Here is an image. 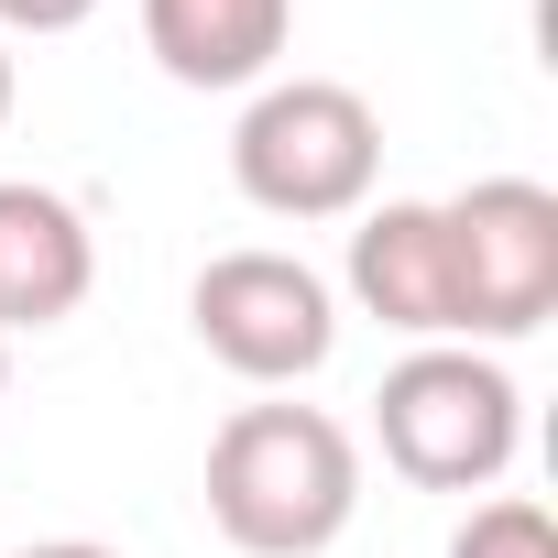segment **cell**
<instances>
[{
  "instance_id": "cell-1",
  "label": "cell",
  "mask_w": 558,
  "mask_h": 558,
  "mask_svg": "<svg viewBox=\"0 0 558 558\" xmlns=\"http://www.w3.org/2000/svg\"><path fill=\"white\" fill-rule=\"evenodd\" d=\"M362 514V449L329 405H241L208 438V525L241 558H318Z\"/></svg>"
},
{
  "instance_id": "cell-2",
  "label": "cell",
  "mask_w": 558,
  "mask_h": 558,
  "mask_svg": "<svg viewBox=\"0 0 558 558\" xmlns=\"http://www.w3.org/2000/svg\"><path fill=\"white\" fill-rule=\"evenodd\" d=\"M384 175V121L340 77H263L230 121V186L263 219H362Z\"/></svg>"
},
{
  "instance_id": "cell-3",
  "label": "cell",
  "mask_w": 558,
  "mask_h": 558,
  "mask_svg": "<svg viewBox=\"0 0 558 558\" xmlns=\"http://www.w3.org/2000/svg\"><path fill=\"white\" fill-rule=\"evenodd\" d=\"M373 438H384V460L416 493H493L514 471V449H525V395H514V373L493 351L427 340V351H405L384 373Z\"/></svg>"
},
{
  "instance_id": "cell-4",
  "label": "cell",
  "mask_w": 558,
  "mask_h": 558,
  "mask_svg": "<svg viewBox=\"0 0 558 558\" xmlns=\"http://www.w3.org/2000/svg\"><path fill=\"white\" fill-rule=\"evenodd\" d=\"M438 263H449V340L493 351L558 318V186L482 175L438 197Z\"/></svg>"
},
{
  "instance_id": "cell-5",
  "label": "cell",
  "mask_w": 558,
  "mask_h": 558,
  "mask_svg": "<svg viewBox=\"0 0 558 558\" xmlns=\"http://www.w3.org/2000/svg\"><path fill=\"white\" fill-rule=\"evenodd\" d=\"M186 318H197L208 362L241 384H307L340 351V296L296 252H208L186 286Z\"/></svg>"
},
{
  "instance_id": "cell-6",
  "label": "cell",
  "mask_w": 558,
  "mask_h": 558,
  "mask_svg": "<svg viewBox=\"0 0 558 558\" xmlns=\"http://www.w3.org/2000/svg\"><path fill=\"white\" fill-rule=\"evenodd\" d=\"M88 286H99V241H88L77 197H56L34 175H0V340L77 318Z\"/></svg>"
},
{
  "instance_id": "cell-7",
  "label": "cell",
  "mask_w": 558,
  "mask_h": 558,
  "mask_svg": "<svg viewBox=\"0 0 558 558\" xmlns=\"http://www.w3.org/2000/svg\"><path fill=\"white\" fill-rule=\"evenodd\" d=\"M351 307L405 329L416 351L449 340V263H438V197H384L351 230ZM460 351V340H449Z\"/></svg>"
},
{
  "instance_id": "cell-8",
  "label": "cell",
  "mask_w": 558,
  "mask_h": 558,
  "mask_svg": "<svg viewBox=\"0 0 558 558\" xmlns=\"http://www.w3.org/2000/svg\"><path fill=\"white\" fill-rule=\"evenodd\" d=\"M296 34V0H143V56L175 88H263Z\"/></svg>"
},
{
  "instance_id": "cell-9",
  "label": "cell",
  "mask_w": 558,
  "mask_h": 558,
  "mask_svg": "<svg viewBox=\"0 0 558 558\" xmlns=\"http://www.w3.org/2000/svg\"><path fill=\"white\" fill-rule=\"evenodd\" d=\"M449 558H558V525H547V504L493 493V504H471V525L449 536Z\"/></svg>"
},
{
  "instance_id": "cell-10",
  "label": "cell",
  "mask_w": 558,
  "mask_h": 558,
  "mask_svg": "<svg viewBox=\"0 0 558 558\" xmlns=\"http://www.w3.org/2000/svg\"><path fill=\"white\" fill-rule=\"evenodd\" d=\"M99 0H0V34H77Z\"/></svg>"
},
{
  "instance_id": "cell-11",
  "label": "cell",
  "mask_w": 558,
  "mask_h": 558,
  "mask_svg": "<svg viewBox=\"0 0 558 558\" xmlns=\"http://www.w3.org/2000/svg\"><path fill=\"white\" fill-rule=\"evenodd\" d=\"M12 558H121V547H99V536H45V547H12Z\"/></svg>"
},
{
  "instance_id": "cell-12",
  "label": "cell",
  "mask_w": 558,
  "mask_h": 558,
  "mask_svg": "<svg viewBox=\"0 0 558 558\" xmlns=\"http://www.w3.org/2000/svg\"><path fill=\"white\" fill-rule=\"evenodd\" d=\"M0 121H12V45H0Z\"/></svg>"
},
{
  "instance_id": "cell-13",
  "label": "cell",
  "mask_w": 558,
  "mask_h": 558,
  "mask_svg": "<svg viewBox=\"0 0 558 558\" xmlns=\"http://www.w3.org/2000/svg\"><path fill=\"white\" fill-rule=\"evenodd\" d=\"M0 395H12V340H0Z\"/></svg>"
}]
</instances>
